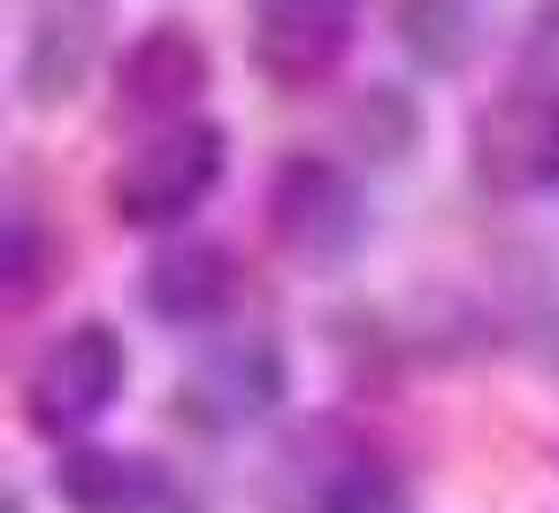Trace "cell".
Masks as SVG:
<instances>
[{"label":"cell","instance_id":"9c48e42d","mask_svg":"<svg viewBox=\"0 0 559 513\" xmlns=\"http://www.w3.org/2000/svg\"><path fill=\"white\" fill-rule=\"evenodd\" d=\"M230 253L223 246H200V238H185V246H162L154 261H146V276H139V299H146V314L154 322H169V330H207L223 307H230Z\"/></svg>","mask_w":559,"mask_h":513},{"label":"cell","instance_id":"5b68a950","mask_svg":"<svg viewBox=\"0 0 559 513\" xmlns=\"http://www.w3.org/2000/svg\"><path fill=\"white\" fill-rule=\"evenodd\" d=\"M269 230L292 261H353L368 238V200L353 169H337L330 154H299L269 184Z\"/></svg>","mask_w":559,"mask_h":513},{"label":"cell","instance_id":"8992f818","mask_svg":"<svg viewBox=\"0 0 559 513\" xmlns=\"http://www.w3.org/2000/svg\"><path fill=\"white\" fill-rule=\"evenodd\" d=\"M108 47V0H32L24 9V55H16V93L32 116L70 108Z\"/></svg>","mask_w":559,"mask_h":513},{"label":"cell","instance_id":"ba28073f","mask_svg":"<svg viewBox=\"0 0 559 513\" xmlns=\"http://www.w3.org/2000/svg\"><path fill=\"white\" fill-rule=\"evenodd\" d=\"M207 77H215L207 39H200L192 24H154V32H139V39L123 47V62H116V108L162 131V123H185V116L200 108Z\"/></svg>","mask_w":559,"mask_h":513},{"label":"cell","instance_id":"4fadbf2b","mask_svg":"<svg viewBox=\"0 0 559 513\" xmlns=\"http://www.w3.org/2000/svg\"><path fill=\"white\" fill-rule=\"evenodd\" d=\"M345 139H353L376 169H399V162L414 154V139H421L414 93H399V85H368V93L345 108Z\"/></svg>","mask_w":559,"mask_h":513},{"label":"cell","instance_id":"5bb4252c","mask_svg":"<svg viewBox=\"0 0 559 513\" xmlns=\"http://www.w3.org/2000/svg\"><path fill=\"white\" fill-rule=\"evenodd\" d=\"M32 291H39V215L16 207V215H9V299L24 307Z\"/></svg>","mask_w":559,"mask_h":513},{"label":"cell","instance_id":"6da1fadb","mask_svg":"<svg viewBox=\"0 0 559 513\" xmlns=\"http://www.w3.org/2000/svg\"><path fill=\"white\" fill-rule=\"evenodd\" d=\"M223 162H230V139H223L215 123H200V116L162 123V131H146V139L116 162V177H108V215H116L123 230H169V223H185V215H200V207L215 200Z\"/></svg>","mask_w":559,"mask_h":513},{"label":"cell","instance_id":"9a60e30c","mask_svg":"<svg viewBox=\"0 0 559 513\" xmlns=\"http://www.w3.org/2000/svg\"><path fill=\"white\" fill-rule=\"evenodd\" d=\"M521 62L536 70V85H559V0H536V9H528Z\"/></svg>","mask_w":559,"mask_h":513},{"label":"cell","instance_id":"7a4b0ae2","mask_svg":"<svg viewBox=\"0 0 559 513\" xmlns=\"http://www.w3.org/2000/svg\"><path fill=\"white\" fill-rule=\"evenodd\" d=\"M123 375H131L123 337H116L108 322H78V330H62V337L24 368V421L62 444V437L93 429V421L123 398Z\"/></svg>","mask_w":559,"mask_h":513},{"label":"cell","instance_id":"8fae6325","mask_svg":"<svg viewBox=\"0 0 559 513\" xmlns=\"http://www.w3.org/2000/svg\"><path fill=\"white\" fill-rule=\"evenodd\" d=\"M55 490L70 513H146L162 498V475L154 460L139 452H108V444H85V452H62L55 460Z\"/></svg>","mask_w":559,"mask_h":513},{"label":"cell","instance_id":"30bf717a","mask_svg":"<svg viewBox=\"0 0 559 513\" xmlns=\"http://www.w3.org/2000/svg\"><path fill=\"white\" fill-rule=\"evenodd\" d=\"M192 391H200V406L215 421H269L276 398H284V353L269 337H230V345L207 353Z\"/></svg>","mask_w":559,"mask_h":513},{"label":"cell","instance_id":"52a82bcc","mask_svg":"<svg viewBox=\"0 0 559 513\" xmlns=\"http://www.w3.org/2000/svg\"><path fill=\"white\" fill-rule=\"evenodd\" d=\"M368 0H253V70L269 85H322L353 39Z\"/></svg>","mask_w":559,"mask_h":513},{"label":"cell","instance_id":"277c9868","mask_svg":"<svg viewBox=\"0 0 559 513\" xmlns=\"http://www.w3.org/2000/svg\"><path fill=\"white\" fill-rule=\"evenodd\" d=\"M399 475L345 429H307L276 460V513H399Z\"/></svg>","mask_w":559,"mask_h":513},{"label":"cell","instance_id":"7c38bea8","mask_svg":"<svg viewBox=\"0 0 559 513\" xmlns=\"http://www.w3.org/2000/svg\"><path fill=\"white\" fill-rule=\"evenodd\" d=\"M391 32H399L406 62H414V70H429V77L467 70V62H475V47H483V16H475V0H399V9H391Z\"/></svg>","mask_w":559,"mask_h":513},{"label":"cell","instance_id":"3957f363","mask_svg":"<svg viewBox=\"0 0 559 513\" xmlns=\"http://www.w3.org/2000/svg\"><path fill=\"white\" fill-rule=\"evenodd\" d=\"M467 169L498 200H536L559 184V85L498 93L467 131Z\"/></svg>","mask_w":559,"mask_h":513}]
</instances>
